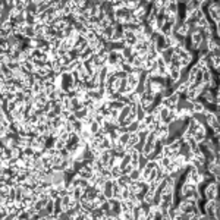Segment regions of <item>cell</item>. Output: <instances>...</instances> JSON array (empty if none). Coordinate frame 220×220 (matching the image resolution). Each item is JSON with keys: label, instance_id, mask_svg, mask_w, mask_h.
Masks as SVG:
<instances>
[{"label": "cell", "instance_id": "1", "mask_svg": "<svg viewBox=\"0 0 220 220\" xmlns=\"http://www.w3.org/2000/svg\"><path fill=\"white\" fill-rule=\"evenodd\" d=\"M203 214H205L208 219L219 220L220 219V201L219 200H205V204L203 207Z\"/></svg>", "mask_w": 220, "mask_h": 220}, {"label": "cell", "instance_id": "2", "mask_svg": "<svg viewBox=\"0 0 220 220\" xmlns=\"http://www.w3.org/2000/svg\"><path fill=\"white\" fill-rule=\"evenodd\" d=\"M56 85H57V88H60L62 91H65V93L72 91L73 88H75V82H73V78H72V75H71V72L60 73L59 78H57Z\"/></svg>", "mask_w": 220, "mask_h": 220}, {"label": "cell", "instance_id": "3", "mask_svg": "<svg viewBox=\"0 0 220 220\" xmlns=\"http://www.w3.org/2000/svg\"><path fill=\"white\" fill-rule=\"evenodd\" d=\"M203 198L205 200H219V182L211 181L205 185L204 192H203Z\"/></svg>", "mask_w": 220, "mask_h": 220}, {"label": "cell", "instance_id": "4", "mask_svg": "<svg viewBox=\"0 0 220 220\" xmlns=\"http://www.w3.org/2000/svg\"><path fill=\"white\" fill-rule=\"evenodd\" d=\"M207 10L213 24H220V2H210Z\"/></svg>", "mask_w": 220, "mask_h": 220}, {"label": "cell", "instance_id": "5", "mask_svg": "<svg viewBox=\"0 0 220 220\" xmlns=\"http://www.w3.org/2000/svg\"><path fill=\"white\" fill-rule=\"evenodd\" d=\"M109 203H110V210L115 214H117L119 219H120V214H122V200H117V198L112 197L109 200Z\"/></svg>", "mask_w": 220, "mask_h": 220}, {"label": "cell", "instance_id": "6", "mask_svg": "<svg viewBox=\"0 0 220 220\" xmlns=\"http://www.w3.org/2000/svg\"><path fill=\"white\" fill-rule=\"evenodd\" d=\"M97 159H98V157H97ZM112 159H113V150H103L101 154H100V160H101L104 167H109Z\"/></svg>", "mask_w": 220, "mask_h": 220}, {"label": "cell", "instance_id": "7", "mask_svg": "<svg viewBox=\"0 0 220 220\" xmlns=\"http://www.w3.org/2000/svg\"><path fill=\"white\" fill-rule=\"evenodd\" d=\"M101 192L106 195L107 200H110V198L113 197V179H106V182H104V185H103V188H101Z\"/></svg>", "mask_w": 220, "mask_h": 220}, {"label": "cell", "instance_id": "8", "mask_svg": "<svg viewBox=\"0 0 220 220\" xmlns=\"http://www.w3.org/2000/svg\"><path fill=\"white\" fill-rule=\"evenodd\" d=\"M131 113V104H126L122 107V110H119V117H117V125H120L125 119L128 117V115Z\"/></svg>", "mask_w": 220, "mask_h": 220}, {"label": "cell", "instance_id": "9", "mask_svg": "<svg viewBox=\"0 0 220 220\" xmlns=\"http://www.w3.org/2000/svg\"><path fill=\"white\" fill-rule=\"evenodd\" d=\"M173 54H175L173 47H167V49H164V50L160 53V56L163 57V60H164V63H166V65H169V63H170V60H172V57H173Z\"/></svg>", "mask_w": 220, "mask_h": 220}, {"label": "cell", "instance_id": "10", "mask_svg": "<svg viewBox=\"0 0 220 220\" xmlns=\"http://www.w3.org/2000/svg\"><path fill=\"white\" fill-rule=\"evenodd\" d=\"M104 219V210L101 207H95L93 211L90 213V220H103Z\"/></svg>", "mask_w": 220, "mask_h": 220}, {"label": "cell", "instance_id": "11", "mask_svg": "<svg viewBox=\"0 0 220 220\" xmlns=\"http://www.w3.org/2000/svg\"><path fill=\"white\" fill-rule=\"evenodd\" d=\"M100 148L101 150H113V144H112V141L107 135H104L101 139V142H100Z\"/></svg>", "mask_w": 220, "mask_h": 220}, {"label": "cell", "instance_id": "12", "mask_svg": "<svg viewBox=\"0 0 220 220\" xmlns=\"http://www.w3.org/2000/svg\"><path fill=\"white\" fill-rule=\"evenodd\" d=\"M120 194H122V188L119 186L116 179H113V197L117 198V200H122V198H120Z\"/></svg>", "mask_w": 220, "mask_h": 220}, {"label": "cell", "instance_id": "13", "mask_svg": "<svg viewBox=\"0 0 220 220\" xmlns=\"http://www.w3.org/2000/svg\"><path fill=\"white\" fill-rule=\"evenodd\" d=\"M24 35L27 37V38H29V40H32V38H37L35 28H34V27H27L25 32H24Z\"/></svg>", "mask_w": 220, "mask_h": 220}, {"label": "cell", "instance_id": "14", "mask_svg": "<svg viewBox=\"0 0 220 220\" xmlns=\"http://www.w3.org/2000/svg\"><path fill=\"white\" fill-rule=\"evenodd\" d=\"M144 117H145V109L138 103V104H137V120L141 122Z\"/></svg>", "mask_w": 220, "mask_h": 220}, {"label": "cell", "instance_id": "15", "mask_svg": "<svg viewBox=\"0 0 220 220\" xmlns=\"http://www.w3.org/2000/svg\"><path fill=\"white\" fill-rule=\"evenodd\" d=\"M41 91H44V82H38V81H35V84L32 85V93H34V95L40 94Z\"/></svg>", "mask_w": 220, "mask_h": 220}, {"label": "cell", "instance_id": "16", "mask_svg": "<svg viewBox=\"0 0 220 220\" xmlns=\"http://www.w3.org/2000/svg\"><path fill=\"white\" fill-rule=\"evenodd\" d=\"M82 192H84V189H82L81 186H75V188H73V191H72V194H71V197H72L73 200H78V201H79Z\"/></svg>", "mask_w": 220, "mask_h": 220}, {"label": "cell", "instance_id": "17", "mask_svg": "<svg viewBox=\"0 0 220 220\" xmlns=\"http://www.w3.org/2000/svg\"><path fill=\"white\" fill-rule=\"evenodd\" d=\"M192 110H194V113H203V112H205L204 104L200 101H194L192 103Z\"/></svg>", "mask_w": 220, "mask_h": 220}, {"label": "cell", "instance_id": "18", "mask_svg": "<svg viewBox=\"0 0 220 220\" xmlns=\"http://www.w3.org/2000/svg\"><path fill=\"white\" fill-rule=\"evenodd\" d=\"M128 141H129V132H125V134L119 135V139H117L116 142L120 144V145H125V144H128Z\"/></svg>", "mask_w": 220, "mask_h": 220}, {"label": "cell", "instance_id": "19", "mask_svg": "<svg viewBox=\"0 0 220 220\" xmlns=\"http://www.w3.org/2000/svg\"><path fill=\"white\" fill-rule=\"evenodd\" d=\"M18 220H31V211H29L28 208L21 210L19 216H18Z\"/></svg>", "mask_w": 220, "mask_h": 220}, {"label": "cell", "instance_id": "20", "mask_svg": "<svg viewBox=\"0 0 220 220\" xmlns=\"http://www.w3.org/2000/svg\"><path fill=\"white\" fill-rule=\"evenodd\" d=\"M147 161H148V159H147V156H144L142 153L139 154V159H138V169H139V170H142V169L145 167Z\"/></svg>", "mask_w": 220, "mask_h": 220}, {"label": "cell", "instance_id": "21", "mask_svg": "<svg viewBox=\"0 0 220 220\" xmlns=\"http://www.w3.org/2000/svg\"><path fill=\"white\" fill-rule=\"evenodd\" d=\"M110 172H112V179H117L119 176H122V170L119 166H113L110 169Z\"/></svg>", "mask_w": 220, "mask_h": 220}, {"label": "cell", "instance_id": "22", "mask_svg": "<svg viewBox=\"0 0 220 220\" xmlns=\"http://www.w3.org/2000/svg\"><path fill=\"white\" fill-rule=\"evenodd\" d=\"M131 181H139L141 179V170L139 169H132V172L129 173Z\"/></svg>", "mask_w": 220, "mask_h": 220}, {"label": "cell", "instance_id": "23", "mask_svg": "<svg viewBox=\"0 0 220 220\" xmlns=\"http://www.w3.org/2000/svg\"><path fill=\"white\" fill-rule=\"evenodd\" d=\"M72 125H73V131L78 132V134H81V132H82V129L85 128V126H84V123H82V120H75Z\"/></svg>", "mask_w": 220, "mask_h": 220}, {"label": "cell", "instance_id": "24", "mask_svg": "<svg viewBox=\"0 0 220 220\" xmlns=\"http://www.w3.org/2000/svg\"><path fill=\"white\" fill-rule=\"evenodd\" d=\"M119 135H120V134L117 132V128H116V129H113V131H110L109 134H107V137L110 138V141H112V142H116L117 139H119Z\"/></svg>", "mask_w": 220, "mask_h": 220}, {"label": "cell", "instance_id": "25", "mask_svg": "<svg viewBox=\"0 0 220 220\" xmlns=\"http://www.w3.org/2000/svg\"><path fill=\"white\" fill-rule=\"evenodd\" d=\"M132 53H134V49L129 46H125V49L122 50V56H123V59H129L132 56Z\"/></svg>", "mask_w": 220, "mask_h": 220}, {"label": "cell", "instance_id": "26", "mask_svg": "<svg viewBox=\"0 0 220 220\" xmlns=\"http://www.w3.org/2000/svg\"><path fill=\"white\" fill-rule=\"evenodd\" d=\"M7 214H9V208H7L6 205L0 204V219H2V220H6Z\"/></svg>", "mask_w": 220, "mask_h": 220}, {"label": "cell", "instance_id": "27", "mask_svg": "<svg viewBox=\"0 0 220 220\" xmlns=\"http://www.w3.org/2000/svg\"><path fill=\"white\" fill-rule=\"evenodd\" d=\"M170 157H169V156H163V157H161L160 160H159V164H160L161 167H167L169 164H170Z\"/></svg>", "mask_w": 220, "mask_h": 220}, {"label": "cell", "instance_id": "28", "mask_svg": "<svg viewBox=\"0 0 220 220\" xmlns=\"http://www.w3.org/2000/svg\"><path fill=\"white\" fill-rule=\"evenodd\" d=\"M65 147H66V141H65V139H62V138L56 139V144H54V148H56V150H59V151H60V150H63Z\"/></svg>", "mask_w": 220, "mask_h": 220}, {"label": "cell", "instance_id": "29", "mask_svg": "<svg viewBox=\"0 0 220 220\" xmlns=\"http://www.w3.org/2000/svg\"><path fill=\"white\" fill-rule=\"evenodd\" d=\"M138 129H139V120H134L128 126V132H138Z\"/></svg>", "mask_w": 220, "mask_h": 220}, {"label": "cell", "instance_id": "30", "mask_svg": "<svg viewBox=\"0 0 220 220\" xmlns=\"http://www.w3.org/2000/svg\"><path fill=\"white\" fill-rule=\"evenodd\" d=\"M98 129H100V125L97 123V122H93V123L90 125V126H88V131L91 132V134H93V135H95V134H97V132H98Z\"/></svg>", "mask_w": 220, "mask_h": 220}, {"label": "cell", "instance_id": "31", "mask_svg": "<svg viewBox=\"0 0 220 220\" xmlns=\"http://www.w3.org/2000/svg\"><path fill=\"white\" fill-rule=\"evenodd\" d=\"M120 220H134V214H132V211H129V210L122 211V214H120Z\"/></svg>", "mask_w": 220, "mask_h": 220}, {"label": "cell", "instance_id": "32", "mask_svg": "<svg viewBox=\"0 0 220 220\" xmlns=\"http://www.w3.org/2000/svg\"><path fill=\"white\" fill-rule=\"evenodd\" d=\"M150 173H151V169L145 166V167L141 170V179H142V181H147V178L150 176Z\"/></svg>", "mask_w": 220, "mask_h": 220}, {"label": "cell", "instance_id": "33", "mask_svg": "<svg viewBox=\"0 0 220 220\" xmlns=\"http://www.w3.org/2000/svg\"><path fill=\"white\" fill-rule=\"evenodd\" d=\"M46 210L49 213H54V198H50L49 203L46 204Z\"/></svg>", "mask_w": 220, "mask_h": 220}, {"label": "cell", "instance_id": "34", "mask_svg": "<svg viewBox=\"0 0 220 220\" xmlns=\"http://www.w3.org/2000/svg\"><path fill=\"white\" fill-rule=\"evenodd\" d=\"M34 153H35V148H32L31 145H28V147H25V148H24V154H25L27 157H32V156H34Z\"/></svg>", "mask_w": 220, "mask_h": 220}, {"label": "cell", "instance_id": "35", "mask_svg": "<svg viewBox=\"0 0 220 220\" xmlns=\"http://www.w3.org/2000/svg\"><path fill=\"white\" fill-rule=\"evenodd\" d=\"M15 95H16V98H15V100L19 103V104H21V103H24V100H25V94H24V91H16V93H15Z\"/></svg>", "mask_w": 220, "mask_h": 220}, {"label": "cell", "instance_id": "36", "mask_svg": "<svg viewBox=\"0 0 220 220\" xmlns=\"http://www.w3.org/2000/svg\"><path fill=\"white\" fill-rule=\"evenodd\" d=\"M60 63H62V66H66V68H68V66H69L71 63H72V59H71L69 56H68V54H66L65 57H62V59H60Z\"/></svg>", "mask_w": 220, "mask_h": 220}, {"label": "cell", "instance_id": "37", "mask_svg": "<svg viewBox=\"0 0 220 220\" xmlns=\"http://www.w3.org/2000/svg\"><path fill=\"white\" fill-rule=\"evenodd\" d=\"M62 106H63L65 110H71V98H69V97L63 98V100H62Z\"/></svg>", "mask_w": 220, "mask_h": 220}, {"label": "cell", "instance_id": "38", "mask_svg": "<svg viewBox=\"0 0 220 220\" xmlns=\"http://www.w3.org/2000/svg\"><path fill=\"white\" fill-rule=\"evenodd\" d=\"M59 154H60L63 159H68V157H71V156H72V154H71V151H69L66 147L63 148V150H60V151H59Z\"/></svg>", "mask_w": 220, "mask_h": 220}, {"label": "cell", "instance_id": "39", "mask_svg": "<svg viewBox=\"0 0 220 220\" xmlns=\"http://www.w3.org/2000/svg\"><path fill=\"white\" fill-rule=\"evenodd\" d=\"M132 169H134V166H132L131 163H129L128 166H125V167L122 169V175H129V173L132 172Z\"/></svg>", "mask_w": 220, "mask_h": 220}, {"label": "cell", "instance_id": "40", "mask_svg": "<svg viewBox=\"0 0 220 220\" xmlns=\"http://www.w3.org/2000/svg\"><path fill=\"white\" fill-rule=\"evenodd\" d=\"M79 186H81V188H82V189H87V188H90V186H91V185H90V182H88L87 179H82V178H81Z\"/></svg>", "mask_w": 220, "mask_h": 220}, {"label": "cell", "instance_id": "41", "mask_svg": "<svg viewBox=\"0 0 220 220\" xmlns=\"http://www.w3.org/2000/svg\"><path fill=\"white\" fill-rule=\"evenodd\" d=\"M71 217H69V214L66 211H60L59 213V216H57V220H69Z\"/></svg>", "mask_w": 220, "mask_h": 220}, {"label": "cell", "instance_id": "42", "mask_svg": "<svg viewBox=\"0 0 220 220\" xmlns=\"http://www.w3.org/2000/svg\"><path fill=\"white\" fill-rule=\"evenodd\" d=\"M71 115H72V112H71V110H63V112H62V115H60V116L63 117V119H65V120H68V119H69V116H71Z\"/></svg>", "mask_w": 220, "mask_h": 220}, {"label": "cell", "instance_id": "43", "mask_svg": "<svg viewBox=\"0 0 220 220\" xmlns=\"http://www.w3.org/2000/svg\"><path fill=\"white\" fill-rule=\"evenodd\" d=\"M120 198H122V200H128V198H129V189H128V188H126V189H122Z\"/></svg>", "mask_w": 220, "mask_h": 220}, {"label": "cell", "instance_id": "44", "mask_svg": "<svg viewBox=\"0 0 220 220\" xmlns=\"http://www.w3.org/2000/svg\"><path fill=\"white\" fill-rule=\"evenodd\" d=\"M46 115H47V117H49V119H51V120H53V119H54V117L57 116V115H56V112H54V110H50V112H49V113H46Z\"/></svg>", "mask_w": 220, "mask_h": 220}]
</instances>
